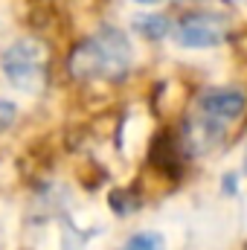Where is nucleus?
<instances>
[{"mask_svg": "<svg viewBox=\"0 0 247 250\" xmlns=\"http://www.w3.org/2000/svg\"><path fill=\"white\" fill-rule=\"evenodd\" d=\"M131 67V41L128 35L105 26L87 41H82L70 56V73L73 79H123Z\"/></svg>", "mask_w": 247, "mask_h": 250, "instance_id": "obj_1", "label": "nucleus"}, {"mask_svg": "<svg viewBox=\"0 0 247 250\" xmlns=\"http://www.w3.org/2000/svg\"><path fill=\"white\" fill-rule=\"evenodd\" d=\"M47 47L41 41H18L3 53V73L9 79V84H15L18 90L35 93L47 84Z\"/></svg>", "mask_w": 247, "mask_h": 250, "instance_id": "obj_2", "label": "nucleus"}, {"mask_svg": "<svg viewBox=\"0 0 247 250\" xmlns=\"http://www.w3.org/2000/svg\"><path fill=\"white\" fill-rule=\"evenodd\" d=\"M227 18L218 12H192L175 26V41L181 47H215L227 35Z\"/></svg>", "mask_w": 247, "mask_h": 250, "instance_id": "obj_3", "label": "nucleus"}, {"mask_svg": "<svg viewBox=\"0 0 247 250\" xmlns=\"http://www.w3.org/2000/svg\"><path fill=\"white\" fill-rule=\"evenodd\" d=\"M247 99L242 90H233V87H224V90H209L201 96V114L206 120H215V123H227V120H236L242 111H245Z\"/></svg>", "mask_w": 247, "mask_h": 250, "instance_id": "obj_4", "label": "nucleus"}, {"mask_svg": "<svg viewBox=\"0 0 247 250\" xmlns=\"http://www.w3.org/2000/svg\"><path fill=\"white\" fill-rule=\"evenodd\" d=\"M137 32H143L145 38H163L166 32H172V23H169V18H163V15H143V18H137Z\"/></svg>", "mask_w": 247, "mask_h": 250, "instance_id": "obj_5", "label": "nucleus"}, {"mask_svg": "<svg viewBox=\"0 0 247 250\" xmlns=\"http://www.w3.org/2000/svg\"><path fill=\"white\" fill-rule=\"evenodd\" d=\"M125 250H166V248H163V239L157 233H137L125 245Z\"/></svg>", "mask_w": 247, "mask_h": 250, "instance_id": "obj_6", "label": "nucleus"}, {"mask_svg": "<svg viewBox=\"0 0 247 250\" xmlns=\"http://www.w3.org/2000/svg\"><path fill=\"white\" fill-rule=\"evenodd\" d=\"M15 120V105L12 102H0V131H6Z\"/></svg>", "mask_w": 247, "mask_h": 250, "instance_id": "obj_7", "label": "nucleus"}, {"mask_svg": "<svg viewBox=\"0 0 247 250\" xmlns=\"http://www.w3.org/2000/svg\"><path fill=\"white\" fill-rule=\"evenodd\" d=\"M137 3H157V0H137Z\"/></svg>", "mask_w": 247, "mask_h": 250, "instance_id": "obj_8", "label": "nucleus"}, {"mask_svg": "<svg viewBox=\"0 0 247 250\" xmlns=\"http://www.w3.org/2000/svg\"><path fill=\"white\" fill-rule=\"evenodd\" d=\"M245 172H247V154H245Z\"/></svg>", "mask_w": 247, "mask_h": 250, "instance_id": "obj_9", "label": "nucleus"}]
</instances>
